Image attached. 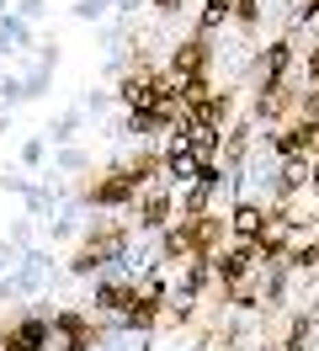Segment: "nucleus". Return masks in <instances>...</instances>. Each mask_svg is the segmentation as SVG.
Masks as SVG:
<instances>
[{
	"label": "nucleus",
	"mask_w": 319,
	"mask_h": 351,
	"mask_svg": "<svg viewBox=\"0 0 319 351\" xmlns=\"http://www.w3.org/2000/svg\"><path fill=\"white\" fill-rule=\"evenodd\" d=\"M80 197L91 202V208H102V213H128V208L139 202V181H133L128 165H112V171H102L96 181H85Z\"/></svg>",
	"instance_id": "nucleus-1"
},
{
	"label": "nucleus",
	"mask_w": 319,
	"mask_h": 351,
	"mask_svg": "<svg viewBox=\"0 0 319 351\" xmlns=\"http://www.w3.org/2000/svg\"><path fill=\"white\" fill-rule=\"evenodd\" d=\"M160 154H165V176H170V186H176V192H181V186H191L197 176L208 171V165L197 160V149L187 144V133H181V128L165 138V149H160Z\"/></svg>",
	"instance_id": "nucleus-2"
},
{
	"label": "nucleus",
	"mask_w": 319,
	"mask_h": 351,
	"mask_svg": "<svg viewBox=\"0 0 319 351\" xmlns=\"http://www.w3.org/2000/svg\"><path fill=\"white\" fill-rule=\"evenodd\" d=\"M213 64V48H208V32H197V38H187V43H170V75L187 86V80H197V75H208Z\"/></svg>",
	"instance_id": "nucleus-3"
},
{
	"label": "nucleus",
	"mask_w": 319,
	"mask_h": 351,
	"mask_svg": "<svg viewBox=\"0 0 319 351\" xmlns=\"http://www.w3.org/2000/svg\"><path fill=\"white\" fill-rule=\"evenodd\" d=\"M293 69H298V43L293 38H276V43H266L261 53H255V80H261V86L293 80Z\"/></svg>",
	"instance_id": "nucleus-4"
},
{
	"label": "nucleus",
	"mask_w": 319,
	"mask_h": 351,
	"mask_svg": "<svg viewBox=\"0 0 319 351\" xmlns=\"http://www.w3.org/2000/svg\"><path fill=\"white\" fill-rule=\"evenodd\" d=\"M85 304H91V314H102V319H117V314L133 304V282H123V277H96Z\"/></svg>",
	"instance_id": "nucleus-5"
},
{
	"label": "nucleus",
	"mask_w": 319,
	"mask_h": 351,
	"mask_svg": "<svg viewBox=\"0 0 319 351\" xmlns=\"http://www.w3.org/2000/svg\"><path fill=\"white\" fill-rule=\"evenodd\" d=\"M276 181H282V192H314V186H319V160H314L309 149L282 154V165H276Z\"/></svg>",
	"instance_id": "nucleus-6"
},
{
	"label": "nucleus",
	"mask_w": 319,
	"mask_h": 351,
	"mask_svg": "<svg viewBox=\"0 0 319 351\" xmlns=\"http://www.w3.org/2000/svg\"><path fill=\"white\" fill-rule=\"evenodd\" d=\"M266 213L272 208H261V202H250V197H234V208H229V234L234 240H261V229H266Z\"/></svg>",
	"instance_id": "nucleus-7"
},
{
	"label": "nucleus",
	"mask_w": 319,
	"mask_h": 351,
	"mask_svg": "<svg viewBox=\"0 0 319 351\" xmlns=\"http://www.w3.org/2000/svg\"><path fill=\"white\" fill-rule=\"evenodd\" d=\"M27 48H38L32 22H21L16 11H0V53L11 59V53H27Z\"/></svg>",
	"instance_id": "nucleus-8"
},
{
	"label": "nucleus",
	"mask_w": 319,
	"mask_h": 351,
	"mask_svg": "<svg viewBox=\"0 0 319 351\" xmlns=\"http://www.w3.org/2000/svg\"><path fill=\"white\" fill-rule=\"evenodd\" d=\"M80 128H85V112H80V107L59 112V117L48 123V138H54V149H64V144H75V138H80Z\"/></svg>",
	"instance_id": "nucleus-9"
},
{
	"label": "nucleus",
	"mask_w": 319,
	"mask_h": 351,
	"mask_svg": "<svg viewBox=\"0 0 319 351\" xmlns=\"http://www.w3.org/2000/svg\"><path fill=\"white\" fill-rule=\"evenodd\" d=\"M234 22V0H202L197 5V32H218Z\"/></svg>",
	"instance_id": "nucleus-10"
},
{
	"label": "nucleus",
	"mask_w": 319,
	"mask_h": 351,
	"mask_svg": "<svg viewBox=\"0 0 319 351\" xmlns=\"http://www.w3.org/2000/svg\"><path fill=\"white\" fill-rule=\"evenodd\" d=\"M21 298H38V287H32V277H27L21 266H11V271L0 277V304H21Z\"/></svg>",
	"instance_id": "nucleus-11"
},
{
	"label": "nucleus",
	"mask_w": 319,
	"mask_h": 351,
	"mask_svg": "<svg viewBox=\"0 0 319 351\" xmlns=\"http://www.w3.org/2000/svg\"><path fill=\"white\" fill-rule=\"evenodd\" d=\"M48 171H59V176H80L91 171V154L80 149V144H64V149H54V165Z\"/></svg>",
	"instance_id": "nucleus-12"
},
{
	"label": "nucleus",
	"mask_w": 319,
	"mask_h": 351,
	"mask_svg": "<svg viewBox=\"0 0 319 351\" xmlns=\"http://www.w3.org/2000/svg\"><path fill=\"white\" fill-rule=\"evenodd\" d=\"M21 101H32V90H27V80L21 75H0V112H11V107H21Z\"/></svg>",
	"instance_id": "nucleus-13"
},
{
	"label": "nucleus",
	"mask_w": 319,
	"mask_h": 351,
	"mask_svg": "<svg viewBox=\"0 0 319 351\" xmlns=\"http://www.w3.org/2000/svg\"><path fill=\"white\" fill-rule=\"evenodd\" d=\"M21 171H48V133H32L21 144Z\"/></svg>",
	"instance_id": "nucleus-14"
},
{
	"label": "nucleus",
	"mask_w": 319,
	"mask_h": 351,
	"mask_svg": "<svg viewBox=\"0 0 319 351\" xmlns=\"http://www.w3.org/2000/svg\"><path fill=\"white\" fill-rule=\"evenodd\" d=\"M69 11H75V22H106V11H117V0H75Z\"/></svg>",
	"instance_id": "nucleus-15"
},
{
	"label": "nucleus",
	"mask_w": 319,
	"mask_h": 351,
	"mask_svg": "<svg viewBox=\"0 0 319 351\" xmlns=\"http://www.w3.org/2000/svg\"><path fill=\"white\" fill-rule=\"evenodd\" d=\"M21 80H27V90H32V101H38L43 90L54 86V69H48V64H38V59H32V64L21 69Z\"/></svg>",
	"instance_id": "nucleus-16"
},
{
	"label": "nucleus",
	"mask_w": 319,
	"mask_h": 351,
	"mask_svg": "<svg viewBox=\"0 0 319 351\" xmlns=\"http://www.w3.org/2000/svg\"><path fill=\"white\" fill-rule=\"evenodd\" d=\"M112 96H117V90H102V86L85 90V96H80V112H85V117H102V112H112Z\"/></svg>",
	"instance_id": "nucleus-17"
},
{
	"label": "nucleus",
	"mask_w": 319,
	"mask_h": 351,
	"mask_svg": "<svg viewBox=\"0 0 319 351\" xmlns=\"http://www.w3.org/2000/svg\"><path fill=\"white\" fill-rule=\"evenodd\" d=\"M32 223H38V219H16L11 229H5V240L16 245V250H32Z\"/></svg>",
	"instance_id": "nucleus-18"
},
{
	"label": "nucleus",
	"mask_w": 319,
	"mask_h": 351,
	"mask_svg": "<svg viewBox=\"0 0 319 351\" xmlns=\"http://www.w3.org/2000/svg\"><path fill=\"white\" fill-rule=\"evenodd\" d=\"M11 11H16L21 22H43L48 16V0H11Z\"/></svg>",
	"instance_id": "nucleus-19"
},
{
	"label": "nucleus",
	"mask_w": 319,
	"mask_h": 351,
	"mask_svg": "<svg viewBox=\"0 0 319 351\" xmlns=\"http://www.w3.org/2000/svg\"><path fill=\"white\" fill-rule=\"evenodd\" d=\"M16 261H21V250H16L11 240H0V277H5V271H11Z\"/></svg>",
	"instance_id": "nucleus-20"
},
{
	"label": "nucleus",
	"mask_w": 319,
	"mask_h": 351,
	"mask_svg": "<svg viewBox=\"0 0 319 351\" xmlns=\"http://www.w3.org/2000/svg\"><path fill=\"white\" fill-rule=\"evenodd\" d=\"M0 351H38V346H27V341H21V335H16V330H11V325H5V341H0Z\"/></svg>",
	"instance_id": "nucleus-21"
},
{
	"label": "nucleus",
	"mask_w": 319,
	"mask_h": 351,
	"mask_svg": "<svg viewBox=\"0 0 319 351\" xmlns=\"http://www.w3.org/2000/svg\"><path fill=\"white\" fill-rule=\"evenodd\" d=\"M149 5H154V11H165V16H170V11H187L191 0H149Z\"/></svg>",
	"instance_id": "nucleus-22"
},
{
	"label": "nucleus",
	"mask_w": 319,
	"mask_h": 351,
	"mask_svg": "<svg viewBox=\"0 0 319 351\" xmlns=\"http://www.w3.org/2000/svg\"><path fill=\"white\" fill-rule=\"evenodd\" d=\"M139 5H149V0H117V16H133Z\"/></svg>",
	"instance_id": "nucleus-23"
},
{
	"label": "nucleus",
	"mask_w": 319,
	"mask_h": 351,
	"mask_svg": "<svg viewBox=\"0 0 319 351\" xmlns=\"http://www.w3.org/2000/svg\"><path fill=\"white\" fill-rule=\"evenodd\" d=\"M5 128H11V112H0V133H5Z\"/></svg>",
	"instance_id": "nucleus-24"
},
{
	"label": "nucleus",
	"mask_w": 319,
	"mask_h": 351,
	"mask_svg": "<svg viewBox=\"0 0 319 351\" xmlns=\"http://www.w3.org/2000/svg\"><path fill=\"white\" fill-rule=\"evenodd\" d=\"M261 351H282V346H272V341H266V346H261Z\"/></svg>",
	"instance_id": "nucleus-25"
},
{
	"label": "nucleus",
	"mask_w": 319,
	"mask_h": 351,
	"mask_svg": "<svg viewBox=\"0 0 319 351\" xmlns=\"http://www.w3.org/2000/svg\"><path fill=\"white\" fill-rule=\"evenodd\" d=\"M0 11H11V0H0Z\"/></svg>",
	"instance_id": "nucleus-26"
},
{
	"label": "nucleus",
	"mask_w": 319,
	"mask_h": 351,
	"mask_svg": "<svg viewBox=\"0 0 319 351\" xmlns=\"http://www.w3.org/2000/svg\"><path fill=\"white\" fill-rule=\"evenodd\" d=\"M0 64H5V53H0ZM0 75H5V69H0Z\"/></svg>",
	"instance_id": "nucleus-27"
},
{
	"label": "nucleus",
	"mask_w": 319,
	"mask_h": 351,
	"mask_svg": "<svg viewBox=\"0 0 319 351\" xmlns=\"http://www.w3.org/2000/svg\"><path fill=\"white\" fill-rule=\"evenodd\" d=\"M0 341H5V325H0Z\"/></svg>",
	"instance_id": "nucleus-28"
}]
</instances>
